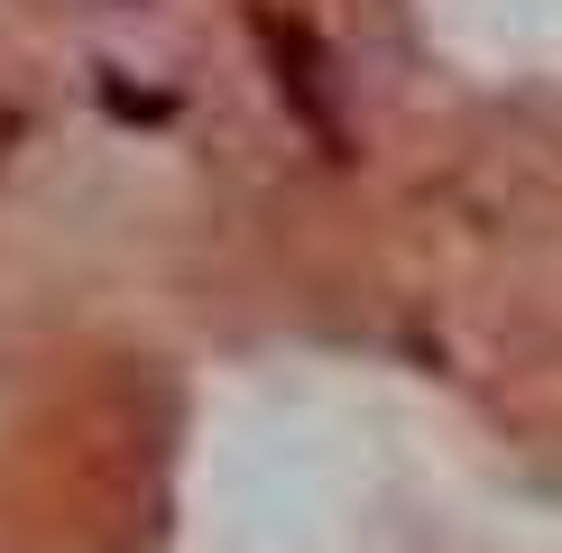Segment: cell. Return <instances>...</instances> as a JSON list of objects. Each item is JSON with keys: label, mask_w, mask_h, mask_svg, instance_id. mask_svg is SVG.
Masks as SVG:
<instances>
[{"label": "cell", "mask_w": 562, "mask_h": 553, "mask_svg": "<svg viewBox=\"0 0 562 553\" xmlns=\"http://www.w3.org/2000/svg\"><path fill=\"white\" fill-rule=\"evenodd\" d=\"M249 29H259V46H268V65H277V92L295 102V121L323 138V148H341V111H333V83H323V46H314V29H295V19H277V10H249Z\"/></svg>", "instance_id": "1"}]
</instances>
